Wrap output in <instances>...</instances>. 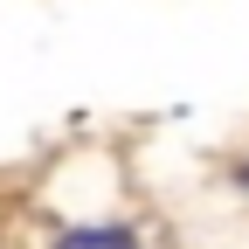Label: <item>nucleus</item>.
Segmentation results:
<instances>
[{
	"label": "nucleus",
	"mask_w": 249,
	"mask_h": 249,
	"mask_svg": "<svg viewBox=\"0 0 249 249\" xmlns=\"http://www.w3.org/2000/svg\"><path fill=\"white\" fill-rule=\"evenodd\" d=\"M55 249H139V242L124 235V229H70Z\"/></svg>",
	"instance_id": "1"
},
{
	"label": "nucleus",
	"mask_w": 249,
	"mask_h": 249,
	"mask_svg": "<svg viewBox=\"0 0 249 249\" xmlns=\"http://www.w3.org/2000/svg\"><path fill=\"white\" fill-rule=\"evenodd\" d=\"M242 180H249V173H242Z\"/></svg>",
	"instance_id": "2"
}]
</instances>
